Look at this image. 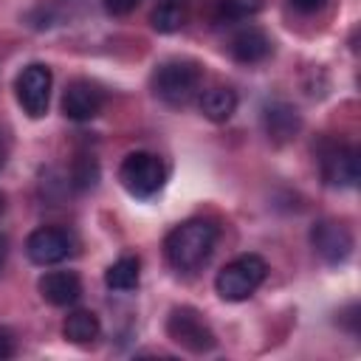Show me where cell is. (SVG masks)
<instances>
[{"label": "cell", "mask_w": 361, "mask_h": 361, "mask_svg": "<svg viewBox=\"0 0 361 361\" xmlns=\"http://www.w3.org/2000/svg\"><path fill=\"white\" fill-rule=\"evenodd\" d=\"M11 353H14V344H11V336H8V333H6L3 327H0V361H3V358H8Z\"/></svg>", "instance_id": "obj_22"}, {"label": "cell", "mask_w": 361, "mask_h": 361, "mask_svg": "<svg viewBox=\"0 0 361 361\" xmlns=\"http://www.w3.org/2000/svg\"><path fill=\"white\" fill-rule=\"evenodd\" d=\"M0 166H3V149H0Z\"/></svg>", "instance_id": "obj_25"}, {"label": "cell", "mask_w": 361, "mask_h": 361, "mask_svg": "<svg viewBox=\"0 0 361 361\" xmlns=\"http://www.w3.org/2000/svg\"><path fill=\"white\" fill-rule=\"evenodd\" d=\"M265 274H268V265L259 254H240L217 271L214 290L226 302H243L265 282Z\"/></svg>", "instance_id": "obj_3"}, {"label": "cell", "mask_w": 361, "mask_h": 361, "mask_svg": "<svg viewBox=\"0 0 361 361\" xmlns=\"http://www.w3.org/2000/svg\"><path fill=\"white\" fill-rule=\"evenodd\" d=\"M104 3V8L110 11V14H116V17H124V14H130L141 0H102Z\"/></svg>", "instance_id": "obj_20"}, {"label": "cell", "mask_w": 361, "mask_h": 361, "mask_svg": "<svg viewBox=\"0 0 361 361\" xmlns=\"http://www.w3.org/2000/svg\"><path fill=\"white\" fill-rule=\"evenodd\" d=\"M299 127H302V118L296 107L285 102H271L262 107V130L274 144H288L290 138H296Z\"/></svg>", "instance_id": "obj_12"}, {"label": "cell", "mask_w": 361, "mask_h": 361, "mask_svg": "<svg viewBox=\"0 0 361 361\" xmlns=\"http://www.w3.org/2000/svg\"><path fill=\"white\" fill-rule=\"evenodd\" d=\"M200 85L203 71L197 62L189 59H169L152 73V93L169 107H186L192 99L200 96Z\"/></svg>", "instance_id": "obj_2"}, {"label": "cell", "mask_w": 361, "mask_h": 361, "mask_svg": "<svg viewBox=\"0 0 361 361\" xmlns=\"http://www.w3.org/2000/svg\"><path fill=\"white\" fill-rule=\"evenodd\" d=\"M96 180H99V161L90 152H79L73 158V164H71V183H73V189L87 192V189L96 186Z\"/></svg>", "instance_id": "obj_18"}, {"label": "cell", "mask_w": 361, "mask_h": 361, "mask_svg": "<svg viewBox=\"0 0 361 361\" xmlns=\"http://www.w3.org/2000/svg\"><path fill=\"white\" fill-rule=\"evenodd\" d=\"M262 8V0H220V11L228 20H248Z\"/></svg>", "instance_id": "obj_19"}, {"label": "cell", "mask_w": 361, "mask_h": 361, "mask_svg": "<svg viewBox=\"0 0 361 361\" xmlns=\"http://www.w3.org/2000/svg\"><path fill=\"white\" fill-rule=\"evenodd\" d=\"M324 3H327V0H290V6H293L296 11H302V14H316V11L324 8Z\"/></svg>", "instance_id": "obj_21"}, {"label": "cell", "mask_w": 361, "mask_h": 361, "mask_svg": "<svg viewBox=\"0 0 361 361\" xmlns=\"http://www.w3.org/2000/svg\"><path fill=\"white\" fill-rule=\"evenodd\" d=\"M214 243H217V228L209 220H186L166 234L164 254L175 271L189 274L206 265V259L214 251Z\"/></svg>", "instance_id": "obj_1"}, {"label": "cell", "mask_w": 361, "mask_h": 361, "mask_svg": "<svg viewBox=\"0 0 361 361\" xmlns=\"http://www.w3.org/2000/svg\"><path fill=\"white\" fill-rule=\"evenodd\" d=\"M228 51H231V56H234L237 62L254 65V62H262V59L271 54V37H268L262 28L248 25V28H240V31L231 37Z\"/></svg>", "instance_id": "obj_13"}, {"label": "cell", "mask_w": 361, "mask_h": 361, "mask_svg": "<svg viewBox=\"0 0 361 361\" xmlns=\"http://www.w3.org/2000/svg\"><path fill=\"white\" fill-rule=\"evenodd\" d=\"M310 245H313V251L327 265H338L353 251V234H350V228L344 223L324 217V220L313 223V228H310Z\"/></svg>", "instance_id": "obj_9"}, {"label": "cell", "mask_w": 361, "mask_h": 361, "mask_svg": "<svg viewBox=\"0 0 361 361\" xmlns=\"http://www.w3.org/2000/svg\"><path fill=\"white\" fill-rule=\"evenodd\" d=\"M51 85H54V76H51L48 65H42V62L25 65L17 73V82H14V93H17V102H20L23 113H28L31 118H42L48 113Z\"/></svg>", "instance_id": "obj_6"}, {"label": "cell", "mask_w": 361, "mask_h": 361, "mask_svg": "<svg viewBox=\"0 0 361 361\" xmlns=\"http://www.w3.org/2000/svg\"><path fill=\"white\" fill-rule=\"evenodd\" d=\"M186 0H158V6L152 8V28L161 34H172L183 25L186 11H183Z\"/></svg>", "instance_id": "obj_17"}, {"label": "cell", "mask_w": 361, "mask_h": 361, "mask_svg": "<svg viewBox=\"0 0 361 361\" xmlns=\"http://www.w3.org/2000/svg\"><path fill=\"white\" fill-rule=\"evenodd\" d=\"M102 333V324H99V316L93 310H71L65 316V324H62V336L76 344V347H87L99 338Z\"/></svg>", "instance_id": "obj_14"}, {"label": "cell", "mask_w": 361, "mask_h": 361, "mask_svg": "<svg viewBox=\"0 0 361 361\" xmlns=\"http://www.w3.org/2000/svg\"><path fill=\"white\" fill-rule=\"evenodd\" d=\"M39 296L54 307H71L82 296V279L73 271H48L39 276Z\"/></svg>", "instance_id": "obj_11"}, {"label": "cell", "mask_w": 361, "mask_h": 361, "mask_svg": "<svg viewBox=\"0 0 361 361\" xmlns=\"http://www.w3.org/2000/svg\"><path fill=\"white\" fill-rule=\"evenodd\" d=\"M104 107V90L90 79H73L62 93V113L71 121H90Z\"/></svg>", "instance_id": "obj_10"}, {"label": "cell", "mask_w": 361, "mask_h": 361, "mask_svg": "<svg viewBox=\"0 0 361 361\" xmlns=\"http://www.w3.org/2000/svg\"><path fill=\"white\" fill-rule=\"evenodd\" d=\"M76 248V240L68 228L59 226H39L25 240V254L34 265H56L68 259Z\"/></svg>", "instance_id": "obj_8"}, {"label": "cell", "mask_w": 361, "mask_h": 361, "mask_svg": "<svg viewBox=\"0 0 361 361\" xmlns=\"http://www.w3.org/2000/svg\"><path fill=\"white\" fill-rule=\"evenodd\" d=\"M141 279V262L138 257H118L107 271H104V282L110 290H135Z\"/></svg>", "instance_id": "obj_16"}, {"label": "cell", "mask_w": 361, "mask_h": 361, "mask_svg": "<svg viewBox=\"0 0 361 361\" xmlns=\"http://www.w3.org/2000/svg\"><path fill=\"white\" fill-rule=\"evenodd\" d=\"M200 110L209 121H228L237 110V93L231 87H209L200 93Z\"/></svg>", "instance_id": "obj_15"}, {"label": "cell", "mask_w": 361, "mask_h": 361, "mask_svg": "<svg viewBox=\"0 0 361 361\" xmlns=\"http://www.w3.org/2000/svg\"><path fill=\"white\" fill-rule=\"evenodd\" d=\"M6 254H8V240L0 234V271H3V265H6Z\"/></svg>", "instance_id": "obj_23"}, {"label": "cell", "mask_w": 361, "mask_h": 361, "mask_svg": "<svg viewBox=\"0 0 361 361\" xmlns=\"http://www.w3.org/2000/svg\"><path fill=\"white\" fill-rule=\"evenodd\" d=\"M118 180H121V186H124L133 197L147 200V197H152V195H158V192L164 189L166 169H164V164H161L158 155L138 149V152H130V155L121 161V166H118Z\"/></svg>", "instance_id": "obj_4"}, {"label": "cell", "mask_w": 361, "mask_h": 361, "mask_svg": "<svg viewBox=\"0 0 361 361\" xmlns=\"http://www.w3.org/2000/svg\"><path fill=\"white\" fill-rule=\"evenodd\" d=\"M3 209H6V195L0 192V214H3Z\"/></svg>", "instance_id": "obj_24"}, {"label": "cell", "mask_w": 361, "mask_h": 361, "mask_svg": "<svg viewBox=\"0 0 361 361\" xmlns=\"http://www.w3.org/2000/svg\"><path fill=\"white\" fill-rule=\"evenodd\" d=\"M319 169L327 186H355L358 183V149L344 141L319 144Z\"/></svg>", "instance_id": "obj_7"}, {"label": "cell", "mask_w": 361, "mask_h": 361, "mask_svg": "<svg viewBox=\"0 0 361 361\" xmlns=\"http://www.w3.org/2000/svg\"><path fill=\"white\" fill-rule=\"evenodd\" d=\"M166 336L178 347H183L186 353H195V355L212 353L217 347L214 330L206 324V319L195 307H175L166 316Z\"/></svg>", "instance_id": "obj_5"}]
</instances>
